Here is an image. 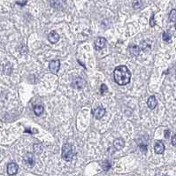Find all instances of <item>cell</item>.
<instances>
[{"label":"cell","instance_id":"6","mask_svg":"<svg viewBox=\"0 0 176 176\" xmlns=\"http://www.w3.org/2000/svg\"><path fill=\"white\" fill-rule=\"evenodd\" d=\"M50 4L55 9H62L66 5V0H50Z\"/></svg>","mask_w":176,"mask_h":176},{"label":"cell","instance_id":"3","mask_svg":"<svg viewBox=\"0 0 176 176\" xmlns=\"http://www.w3.org/2000/svg\"><path fill=\"white\" fill-rule=\"evenodd\" d=\"M59 67H60V61L59 60H52V61H51V63L49 65L50 71L54 74H56L59 72Z\"/></svg>","mask_w":176,"mask_h":176},{"label":"cell","instance_id":"17","mask_svg":"<svg viewBox=\"0 0 176 176\" xmlns=\"http://www.w3.org/2000/svg\"><path fill=\"white\" fill-rule=\"evenodd\" d=\"M162 37H163V40H164L165 42H171L172 35H171V34H170V33H168V32H164V33H163V35H162Z\"/></svg>","mask_w":176,"mask_h":176},{"label":"cell","instance_id":"18","mask_svg":"<svg viewBox=\"0 0 176 176\" xmlns=\"http://www.w3.org/2000/svg\"><path fill=\"white\" fill-rule=\"evenodd\" d=\"M102 167H103V169L105 170V171H108L110 168H111V164L109 163V161H104L103 163H102Z\"/></svg>","mask_w":176,"mask_h":176},{"label":"cell","instance_id":"10","mask_svg":"<svg viewBox=\"0 0 176 176\" xmlns=\"http://www.w3.org/2000/svg\"><path fill=\"white\" fill-rule=\"evenodd\" d=\"M154 151L157 154H163L165 151V145L161 141H157L154 145Z\"/></svg>","mask_w":176,"mask_h":176},{"label":"cell","instance_id":"4","mask_svg":"<svg viewBox=\"0 0 176 176\" xmlns=\"http://www.w3.org/2000/svg\"><path fill=\"white\" fill-rule=\"evenodd\" d=\"M85 86V81L80 77L78 78H75L74 81H73V87L76 90H81L83 89Z\"/></svg>","mask_w":176,"mask_h":176},{"label":"cell","instance_id":"26","mask_svg":"<svg viewBox=\"0 0 176 176\" xmlns=\"http://www.w3.org/2000/svg\"><path fill=\"white\" fill-rule=\"evenodd\" d=\"M164 176H166V175H164Z\"/></svg>","mask_w":176,"mask_h":176},{"label":"cell","instance_id":"24","mask_svg":"<svg viewBox=\"0 0 176 176\" xmlns=\"http://www.w3.org/2000/svg\"><path fill=\"white\" fill-rule=\"evenodd\" d=\"M169 134H170V131H169V130H165V136L166 138H168Z\"/></svg>","mask_w":176,"mask_h":176},{"label":"cell","instance_id":"2","mask_svg":"<svg viewBox=\"0 0 176 176\" xmlns=\"http://www.w3.org/2000/svg\"><path fill=\"white\" fill-rule=\"evenodd\" d=\"M74 149L69 143H65L62 147V158L66 161H71L74 158Z\"/></svg>","mask_w":176,"mask_h":176},{"label":"cell","instance_id":"21","mask_svg":"<svg viewBox=\"0 0 176 176\" xmlns=\"http://www.w3.org/2000/svg\"><path fill=\"white\" fill-rule=\"evenodd\" d=\"M107 86L105 85V84H102L101 85V89H100V93L102 94V95H104V93L105 92V91H107Z\"/></svg>","mask_w":176,"mask_h":176},{"label":"cell","instance_id":"23","mask_svg":"<svg viewBox=\"0 0 176 176\" xmlns=\"http://www.w3.org/2000/svg\"><path fill=\"white\" fill-rule=\"evenodd\" d=\"M172 144L174 147H176V134L173 135L172 137Z\"/></svg>","mask_w":176,"mask_h":176},{"label":"cell","instance_id":"5","mask_svg":"<svg viewBox=\"0 0 176 176\" xmlns=\"http://www.w3.org/2000/svg\"><path fill=\"white\" fill-rule=\"evenodd\" d=\"M18 170H19V165L14 163V162H12V163H9L8 165H7V173L9 175H14L18 172Z\"/></svg>","mask_w":176,"mask_h":176},{"label":"cell","instance_id":"1","mask_svg":"<svg viewBox=\"0 0 176 176\" xmlns=\"http://www.w3.org/2000/svg\"><path fill=\"white\" fill-rule=\"evenodd\" d=\"M113 76L115 81L119 85H126L130 81L131 73L126 66H119L115 68Z\"/></svg>","mask_w":176,"mask_h":176},{"label":"cell","instance_id":"13","mask_svg":"<svg viewBox=\"0 0 176 176\" xmlns=\"http://www.w3.org/2000/svg\"><path fill=\"white\" fill-rule=\"evenodd\" d=\"M125 146V142L123 139L121 138H118L113 142V147L117 150V151H120L121 149H123Z\"/></svg>","mask_w":176,"mask_h":176},{"label":"cell","instance_id":"15","mask_svg":"<svg viewBox=\"0 0 176 176\" xmlns=\"http://www.w3.org/2000/svg\"><path fill=\"white\" fill-rule=\"evenodd\" d=\"M34 112L37 116L42 115V112H43V107H42V105H35V106H34Z\"/></svg>","mask_w":176,"mask_h":176},{"label":"cell","instance_id":"25","mask_svg":"<svg viewBox=\"0 0 176 176\" xmlns=\"http://www.w3.org/2000/svg\"><path fill=\"white\" fill-rule=\"evenodd\" d=\"M175 29H176V24H175Z\"/></svg>","mask_w":176,"mask_h":176},{"label":"cell","instance_id":"11","mask_svg":"<svg viewBox=\"0 0 176 176\" xmlns=\"http://www.w3.org/2000/svg\"><path fill=\"white\" fill-rule=\"evenodd\" d=\"M48 40L52 43H56L59 40V34L56 31H52L48 35Z\"/></svg>","mask_w":176,"mask_h":176},{"label":"cell","instance_id":"8","mask_svg":"<svg viewBox=\"0 0 176 176\" xmlns=\"http://www.w3.org/2000/svg\"><path fill=\"white\" fill-rule=\"evenodd\" d=\"M92 113H93V115H94V117H95L96 119H101V118L105 115V109L103 106H98V108H96V109L94 110V112H93Z\"/></svg>","mask_w":176,"mask_h":176},{"label":"cell","instance_id":"7","mask_svg":"<svg viewBox=\"0 0 176 176\" xmlns=\"http://www.w3.org/2000/svg\"><path fill=\"white\" fill-rule=\"evenodd\" d=\"M105 45H106V40L105 37H98L95 41V49L101 50L105 46Z\"/></svg>","mask_w":176,"mask_h":176},{"label":"cell","instance_id":"20","mask_svg":"<svg viewBox=\"0 0 176 176\" xmlns=\"http://www.w3.org/2000/svg\"><path fill=\"white\" fill-rule=\"evenodd\" d=\"M155 25H156V20L154 19V13H152V15L150 19V26L151 28H153V27H155Z\"/></svg>","mask_w":176,"mask_h":176},{"label":"cell","instance_id":"16","mask_svg":"<svg viewBox=\"0 0 176 176\" xmlns=\"http://www.w3.org/2000/svg\"><path fill=\"white\" fill-rule=\"evenodd\" d=\"M169 20L172 22H176V9H172L169 13Z\"/></svg>","mask_w":176,"mask_h":176},{"label":"cell","instance_id":"14","mask_svg":"<svg viewBox=\"0 0 176 176\" xmlns=\"http://www.w3.org/2000/svg\"><path fill=\"white\" fill-rule=\"evenodd\" d=\"M129 52L132 56H137L140 52V48L137 45H132L129 48Z\"/></svg>","mask_w":176,"mask_h":176},{"label":"cell","instance_id":"12","mask_svg":"<svg viewBox=\"0 0 176 176\" xmlns=\"http://www.w3.org/2000/svg\"><path fill=\"white\" fill-rule=\"evenodd\" d=\"M157 105H158V101H157V99H156V98L154 96H151V97H150L148 98V100H147V105H148V107L150 109H151V110L155 109L156 106H157Z\"/></svg>","mask_w":176,"mask_h":176},{"label":"cell","instance_id":"19","mask_svg":"<svg viewBox=\"0 0 176 176\" xmlns=\"http://www.w3.org/2000/svg\"><path fill=\"white\" fill-rule=\"evenodd\" d=\"M41 150H42L41 143H37V144H35V145H34V151H35V152L40 153V152H41Z\"/></svg>","mask_w":176,"mask_h":176},{"label":"cell","instance_id":"22","mask_svg":"<svg viewBox=\"0 0 176 176\" xmlns=\"http://www.w3.org/2000/svg\"><path fill=\"white\" fill-rule=\"evenodd\" d=\"M141 6V5L139 4V2H138V0H135V1H134V3H133V7L134 8H139Z\"/></svg>","mask_w":176,"mask_h":176},{"label":"cell","instance_id":"9","mask_svg":"<svg viewBox=\"0 0 176 176\" xmlns=\"http://www.w3.org/2000/svg\"><path fill=\"white\" fill-rule=\"evenodd\" d=\"M24 161H25L26 165L30 167H33L35 165V158H34V156L32 153H27L24 156Z\"/></svg>","mask_w":176,"mask_h":176}]
</instances>
